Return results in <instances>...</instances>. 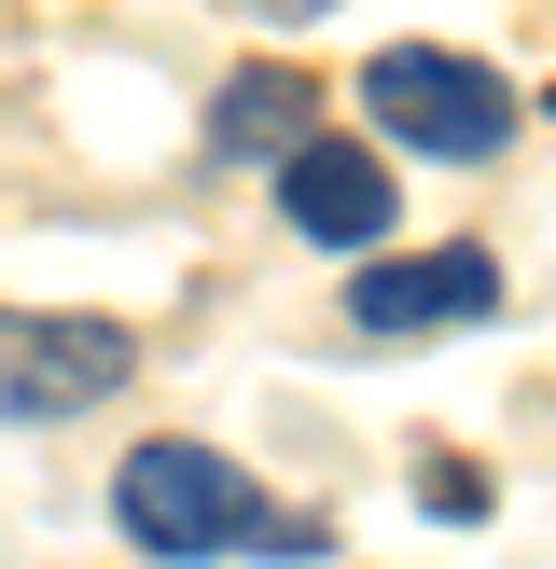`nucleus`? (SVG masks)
Masks as SVG:
<instances>
[{
	"label": "nucleus",
	"instance_id": "obj_1",
	"mask_svg": "<svg viewBox=\"0 0 556 569\" xmlns=\"http://www.w3.org/2000/svg\"><path fill=\"white\" fill-rule=\"evenodd\" d=\"M111 528H126L153 569H209V556H292L306 569V556H334L320 515H278L222 445H181V431L126 445V472H111Z\"/></svg>",
	"mask_w": 556,
	"mask_h": 569
},
{
	"label": "nucleus",
	"instance_id": "obj_4",
	"mask_svg": "<svg viewBox=\"0 0 556 569\" xmlns=\"http://www.w3.org/2000/svg\"><path fill=\"white\" fill-rule=\"evenodd\" d=\"M389 209H404V167L361 153V139H292V153H278V222H292L306 250H376Z\"/></svg>",
	"mask_w": 556,
	"mask_h": 569
},
{
	"label": "nucleus",
	"instance_id": "obj_6",
	"mask_svg": "<svg viewBox=\"0 0 556 569\" xmlns=\"http://www.w3.org/2000/svg\"><path fill=\"white\" fill-rule=\"evenodd\" d=\"M292 139H320V98H306L292 56H250V70L209 98V153H222V167H278Z\"/></svg>",
	"mask_w": 556,
	"mask_h": 569
},
{
	"label": "nucleus",
	"instance_id": "obj_3",
	"mask_svg": "<svg viewBox=\"0 0 556 569\" xmlns=\"http://www.w3.org/2000/svg\"><path fill=\"white\" fill-rule=\"evenodd\" d=\"M139 376V333L98 320V306H0V431H56V417L111 403V389Z\"/></svg>",
	"mask_w": 556,
	"mask_h": 569
},
{
	"label": "nucleus",
	"instance_id": "obj_8",
	"mask_svg": "<svg viewBox=\"0 0 556 569\" xmlns=\"http://www.w3.org/2000/svg\"><path fill=\"white\" fill-rule=\"evenodd\" d=\"M237 14H250V28H320L334 0H237Z\"/></svg>",
	"mask_w": 556,
	"mask_h": 569
},
{
	"label": "nucleus",
	"instance_id": "obj_2",
	"mask_svg": "<svg viewBox=\"0 0 556 569\" xmlns=\"http://www.w3.org/2000/svg\"><path fill=\"white\" fill-rule=\"evenodd\" d=\"M361 111H376L404 153H431V167H487L500 139H515V83H500V56H459V42H389V56H361Z\"/></svg>",
	"mask_w": 556,
	"mask_h": 569
},
{
	"label": "nucleus",
	"instance_id": "obj_7",
	"mask_svg": "<svg viewBox=\"0 0 556 569\" xmlns=\"http://www.w3.org/2000/svg\"><path fill=\"white\" fill-rule=\"evenodd\" d=\"M417 487H431V515H445V528H473V515H487V472H473L459 445H431V459H417Z\"/></svg>",
	"mask_w": 556,
	"mask_h": 569
},
{
	"label": "nucleus",
	"instance_id": "obj_5",
	"mask_svg": "<svg viewBox=\"0 0 556 569\" xmlns=\"http://www.w3.org/2000/svg\"><path fill=\"white\" fill-rule=\"evenodd\" d=\"M361 333H473L500 320V264L487 250H376V278H348Z\"/></svg>",
	"mask_w": 556,
	"mask_h": 569
}]
</instances>
